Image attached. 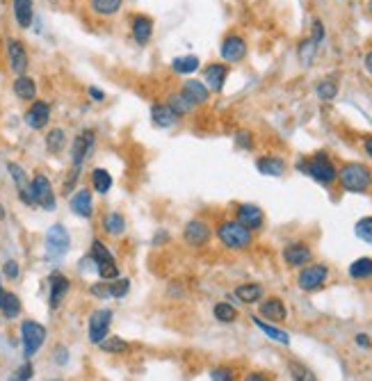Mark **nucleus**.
Returning a JSON list of instances; mask_svg holds the SVG:
<instances>
[{
  "mask_svg": "<svg viewBox=\"0 0 372 381\" xmlns=\"http://www.w3.org/2000/svg\"><path fill=\"white\" fill-rule=\"evenodd\" d=\"M69 210L76 215L78 219H94L96 215V203H94V192L92 187H78L76 192L69 196Z\"/></svg>",
  "mask_w": 372,
  "mask_h": 381,
  "instance_id": "nucleus-17",
  "label": "nucleus"
},
{
  "mask_svg": "<svg viewBox=\"0 0 372 381\" xmlns=\"http://www.w3.org/2000/svg\"><path fill=\"white\" fill-rule=\"evenodd\" d=\"M7 219V208H5V203L0 201V221H5Z\"/></svg>",
  "mask_w": 372,
  "mask_h": 381,
  "instance_id": "nucleus-60",
  "label": "nucleus"
},
{
  "mask_svg": "<svg viewBox=\"0 0 372 381\" xmlns=\"http://www.w3.org/2000/svg\"><path fill=\"white\" fill-rule=\"evenodd\" d=\"M123 7V0H89V12L98 19H112Z\"/></svg>",
  "mask_w": 372,
  "mask_h": 381,
  "instance_id": "nucleus-33",
  "label": "nucleus"
},
{
  "mask_svg": "<svg viewBox=\"0 0 372 381\" xmlns=\"http://www.w3.org/2000/svg\"><path fill=\"white\" fill-rule=\"evenodd\" d=\"M112 318H114V313L110 309H96V311L89 313V320H87V338H89V343L98 345L105 336H110Z\"/></svg>",
  "mask_w": 372,
  "mask_h": 381,
  "instance_id": "nucleus-14",
  "label": "nucleus"
},
{
  "mask_svg": "<svg viewBox=\"0 0 372 381\" xmlns=\"http://www.w3.org/2000/svg\"><path fill=\"white\" fill-rule=\"evenodd\" d=\"M69 361H71V352H69V347L67 345H55L53 347V363L57 368H64V366H69Z\"/></svg>",
  "mask_w": 372,
  "mask_h": 381,
  "instance_id": "nucleus-48",
  "label": "nucleus"
},
{
  "mask_svg": "<svg viewBox=\"0 0 372 381\" xmlns=\"http://www.w3.org/2000/svg\"><path fill=\"white\" fill-rule=\"evenodd\" d=\"M12 94L19 98L21 103H32L39 98V85L37 80L28 76V73H23V76H14V82H12Z\"/></svg>",
  "mask_w": 372,
  "mask_h": 381,
  "instance_id": "nucleus-21",
  "label": "nucleus"
},
{
  "mask_svg": "<svg viewBox=\"0 0 372 381\" xmlns=\"http://www.w3.org/2000/svg\"><path fill=\"white\" fill-rule=\"evenodd\" d=\"M30 187H32V199H35V208L44 210V212H55L57 210V192L53 187V180L48 178L44 171L32 173Z\"/></svg>",
  "mask_w": 372,
  "mask_h": 381,
  "instance_id": "nucleus-7",
  "label": "nucleus"
},
{
  "mask_svg": "<svg viewBox=\"0 0 372 381\" xmlns=\"http://www.w3.org/2000/svg\"><path fill=\"white\" fill-rule=\"evenodd\" d=\"M297 171L304 173V176L313 178L316 183H320L322 187H332L338 183V167L334 164V160L329 158V153H313L306 155V158L297 160Z\"/></svg>",
  "mask_w": 372,
  "mask_h": 381,
  "instance_id": "nucleus-1",
  "label": "nucleus"
},
{
  "mask_svg": "<svg viewBox=\"0 0 372 381\" xmlns=\"http://www.w3.org/2000/svg\"><path fill=\"white\" fill-rule=\"evenodd\" d=\"M233 142H235V146L240 148V151H254V146H256V139H254L251 130H238Z\"/></svg>",
  "mask_w": 372,
  "mask_h": 381,
  "instance_id": "nucleus-46",
  "label": "nucleus"
},
{
  "mask_svg": "<svg viewBox=\"0 0 372 381\" xmlns=\"http://www.w3.org/2000/svg\"><path fill=\"white\" fill-rule=\"evenodd\" d=\"M44 146L48 155H62L69 146V135L62 126H53L46 130L44 135Z\"/></svg>",
  "mask_w": 372,
  "mask_h": 381,
  "instance_id": "nucleus-26",
  "label": "nucleus"
},
{
  "mask_svg": "<svg viewBox=\"0 0 372 381\" xmlns=\"http://www.w3.org/2000/svg\"><path fill=\"white\" fill-rule=\"evenodd\" d=\"M363 151H366V155L372 160V135L363 137Z\"/></svg>",
  "mask_w": 372,
  "mask_h": 381,
  "instance_id": "nucleus-56",
  "label": "nucleus"
},
{
  "mask_svg": "<svg viewBox=\"0 0 372 381\" xmlns=\"http://www.w3.org/2000/svg\"><path fill=\"white\" fill-rule=\"evenodd\" d=\"M288 372H290L293 381H318V377L313 375V370L309 366H304L302 361H295V359L288 361Z\"/></svg>",
  "mask_w": 372,
  "mask_h": 381,
  "instance_id": "nucleus-41",
  "label": "nucleus"
},
{
  "mask_svg": "<svg viewBox=\"0 0 372 381\" xmlns=\"http://www.w3.org/2000/svg\"><path fill=\"white\" fill-rule=\"evenodd\" d=\"M71 293V279L64 272L55 270L48 274V309L57 311L60 306L67 302V297Z\"/></svg>",
  "mask_w": 372,
  "mask_h": 381,
  "instance_id": "nucleus-15",
  "label": "nucleus"
},
{
  "mask_svg": "<svg viewBox=\"0 0 372 381\" xmlns=\"http://www.w3.org/2000/svg\"><path fill=\"white\" fill-rule=\"evenodd\" d=\"M87 94H89V98H92L94 103H103L105 101V92L103 89H98V87H87Z\"/></svg>",
  "mask_w": 372,
  "mask_h": 381,
  "instance_id": "nucleus-54",
  "label": "nucleus"
},
{
  "mask_svg": "<svg viewBox=\"0 0 372 381\" xmlns=\"http://www.w3.org/2000/svg\"><path fill=\"white\" fill-rule=\"evenodd\" d=\"M338 185L347 194H366L372 189V167L366 162H345L338 167Z\"/></svg>",
  "mask_w": 372,
  "mask_h": 381,
  "instance_id": "nucleus-2",
  "label": "nucleus"
},
{
  "mask_svg": "<svg viewBox=\"0 0 372 381\" xmlns=\"http://www.w3.org/2000/svg\"><path fill=\"white\" fill-rule=\"evenodd\" d=\"M242 381H274V377H272L270 372H265V370H249L242 377Z\"/></svg>",
  "mask_w": 372,
  "mask_h": 381,
  "instance_id": "nucleus-51",
  "label": "nucleus"
},
{
  "mask_svg": "<svg viewBox=\"0 0 372 381\" xmlns=\"http://www.w3.org/2000/svg\"><path fill=\"white\" fill-rule=\"evenodd\" d=\"M256 169H258V173H263V176L281 178L288 169V162L281 158V155L268 153V155H261V158L256 160Z\"/></svg>",
  "mask_w": 372,
  "mask_h": 381,
  "instance_id": "nucleus-25",
  "label": "nucleus"
},
{
  "mask_svg": "<svg viewBox=\"0 0 372 381\" xmlns=\"http://www.w3.org/2000/svg\"><path fill=\"white\" fill-rule=\"evenodd\" d=\"M327 281H329V265L325 263H309L297 274V286L304 293H318V290L327 286Z\"/></svg>",
  "mask_w": 372,
  "mask_h": 381,
  "instance_id": "nucleus-10",
  "label": "nucleus"
},
{
  "mask_svg": "<svg viewBox=\"0 0 372 381\" xmlns=\"http://www.w3.org/2000/svg\"><path fill=\"white\" fill-rule=\"evenodd\" d=\"M89 295L96 297V300H110V290H107V281H96V283L89 286Z\"/></svg>",
  "mask_w": 372,
  "mask_h": 381,
  "instance_id": "nucleus-50",
  "label": "nucleus"
},
{
  "mask_svg": "<svg viewBox=\"0 0 372 381\" xmlns=\"http://www.w3.org/2000/svg\"><path fill=\"white\" fill-rule=\"evenodd\" d=\"M325 35H327L325 23H322L320 19H313V32H311V39H316L318 44H322V41H325Z\"/></svg>",
  "mask_w": 372,
  "mask_h": 381,
  "instance_id": "nucleus-52",
  "label": "nucleus"
},
{
  "mask_svg": "<svg viewBox=\"0 0 372 381\" xmlns=\"http://www.w3.org/2000/svg\"><path fill=\"white\" fill-rule=\"evenodd\" d=\"M247 53H249V46H247V39L242 35H235V32H231V35L224 37V41H222L219 46V55L222 60H224L226 64H238L242 62Z\"/></svg>",
  "mask_w": 372,
  "mask_h": 381,
  "instance_id": "nucleus-18",
  "label": "nucleus"
},
{
  "mask_svg": "<svg viewBox=\"0 0 372 381\" xmlns=\"http://www.w3.org/2000/svg\"><path fill=\"white\" fill-rule=\"evenodd\" d=\"M350 277L354 281H370L372 279V258L370 256H361L352 265H350Z\"/></svg>",
  "mask_w": 372,
  "mask_h": 381,
  "instance_id": "nucleus-37",
  "label": "nucleus"
},
{
  "mask_svg": "<svg viewBox=\"0 0 372 381\" xmlns=\"http://www.w3.org/2000/svg\"><path fill=\"white\" fill-rule=\"evenodd\" d=\"M80 178H82V169H78V167H69V171H67V176H64V180H62V196H71L76 189L80 187Z\"/></svg>",
  "mask_w": 372,
  "mask_h": 381,
  "instance_id": "nucleus-43",
  "label": "nucleus"
},
{
  "mask_svg": "<svg viewBox=\"0 0 372 381\" xmlns=\"http://www.w3.org/2000/svg\"><path fill=\"white\" fill-rule=\"evenodd\" d=\"M318 41L316 39H311V37H306L300 41V46H297V57H300V64L302 66H311L313 60H316V55H318Z\"/></svg>",
  "mask_w": 372,
  "mask_h": 381,
  "instance_id": "nucleus-38",
  "label": "nucleus"
},
{
  "mask_svg": "<svg viewBox=\"0 0 372 381\" xmlns=\"http://www.w3.org/2000/svg\"><path fill=\"white\" fill-rule=\"evenodd\" d=\"M199 66H201V60L196 55H180L171 60V69L180 73V76H192V73L199 71Z\"/></svg>",
  "mask_w": 372,
  "mask_h": 381,
  "instance_id": "nucleus-35",
  "label": "nucleus"
},
{
  "mask_svg": "<svg viewBox=\"0 0 372 381\" xmlns=\"http://www.w3.org/2000/svg\"><path fill=\"white\" fill-rule=\"evenodd\" d=\"M151 119H153V126L171 128V126H176L180 117L171 110L167 103H153L151 105Z\"/></svg>",
  "mask_w": 372,
  "mask_h": 381,
  "instance_id": "nucleus-31",
  "label": "nucleus"
},
{
  "mask_svg": "<svg viewBox=\"0 0 372 381\" xmlns=\"http://www.w3.org/2000/svg\"><path fill=\"white\" fill-rule=\"evenodd\" d=\"M5 169L10 173L14 189H16V199L19 203H23L26 208H35V199H32V187H30V173L28 169L23 167L21 162H14V160H7L5 162Z\"/></svg>",
  "mask_w": 372,
  "mask_h": 381,
  "instance_id": "nucleus-9",
  "label": "nucleus"
},
{
  "mask_svg": "<svg viewBox=\"0 0 372 381\" xmlns=\"http://www.w3.org/2000/svg\"><path fill=\"white\" fill-rule=\"evenodd\" d=\"M0 274H3L7 281H19L21 279V263L14 258H7L0 267Z\"/></svg>",
  "mask_w": 372,
  "mask_h": 381,
  "instance_id": "nucleus-47",
  "label": "nucleus"
},
{
  "mask_svg": "<svg viewBox=\"0 0 372 381\" xmlns=\"http://www.w3.org/2000/svg\"><path fill=\"white\" fill-rule=\"evenodd\" d=\"M219 244L228 251H247L254 244V233L238 219H222L215 226Z\"/></svg>",
  "mask_w": 372,
  "mask_h": 381,
  "instance_id": "nucleus-3",
  "label": "nucleus"
},
{
  "mask_svg": "<svg viewBox=\"0 0 372 381\" xmlns=\"http://www.w3.org/2000/svg\"><path fill=\"white\" fill-rule=\"evenodd\" d=\"M19 336H21V350H23V359L32 361L37 356V352L46 345L48 338V329L37 320H23L19 327Z\"/></svg>",
  "mask_w": 372,
  "mask_h": 381,
  "instance_id": "nucleus-5",
  "label": "nucleus"
},
{
  "mask_svg": "<svg viewBox=\"0 0 372 381\" xmlns=\"http://www.w3.org/2000/svg\"><path fill=\"white\" fill-rule=\"evenodd\" d=\"M363 69L368 71V76H372V48L366 53V57H363Z\"/></svg>",
  "mask_w": 372,
  "mask_h": 381,
  "instance_id": "nucleus-57",
  "label": "nucleus"
},
{
  "mask_svg": "<svg viewBox=\"0 0 372 381\" xmlns=\"http://www.w3.org/2000/svg\"><path fill=\"white\" fill-rule=\"evenodd\" d=\"M212 316L217 322H222V325H231V322L238 320V309L228 302H217L212 306Z\"/></svg>",
  "mask_w": 372,
  "mask_h": 381,
  "instance_id": "nucleus-40",
  "label": "nucleus"
},
{
  "mask_svg": "<svg viewBox=\"0 0 372 381\" xmlns=\"http://www.w3.org/2000/svg\"><path fill=\"white\" fill-rule=\"evenodd\" d=\"M44 247H46V258L48 261H62L64 256L71 251V233L62 221H55L48 226L44 235Z\"/></svg>",
  "mask_w": 372,
  "mask_h": 381,
  "instance_id": "nucleus-6",
  "label": "nucleus"
},
{
  "mask_svg": "<svg viewBox=\"0 0 372 381\" xmlns=\"http://www.w3.org/2000/svg\"><path fill=\"white\" fill-rule=\"evenodd\" d=\"M89 258H92L94 272H96L101 281H112V279L121 277L117 258H114V254L110 251V247H107L101 238H94L92 244H89Z\"/></svg>",
  "mask_w": 372,
  "mask_h": 381,
  "instance_id": "nucleus-4",
  "label": "nucleus"
},
{
  "mask_svg": "<svg viewBox=\"0 0 372 381\" xmlns=\"http://www.w3.org/2000/svg\"><path fill=\"white\" fill-rule=\"evenodd\" d=\"M167 105L171 107V110H173V112H176V114H178V117H187V114H189V112H194V110H196V107H194L192 103H189V101H187V98H185L183 94H180V92H176V94H171V96L167 98Z\"/></svg>",
  "mask_w": 372,
  "mask_h": 381,
  "instance_id": "nucleus-42",
  "label": "nucleus"
},
{
  "mask_svg": "<svg viewBox=\"0 0 372 381\" xmlns=\"http://www.w3.org/2000/svg\"><path fill=\"white\" fill-rule=\"evenodd\" d=\"M53 119V105L46 101V98H37L28 105V110L23 112V123L30 130H46L48 123Z\"/></svg>",
  "mask_w": 372,
  "mask_h": 381,
  "instance_id": "nucleus-13",
  "label": "nucleus"
},
{
  "mask_svg": "<svg viewBox=\"0 0 372 381\" xmlns=\"http://www.w3.org/2000/svg\"><path fill=\"white\" fill-rule=\"evenodd\" d=\"M354 343H357L361 350H370L372 347V341H370V336L368 334H357V338H354Z\"/></svg>",
  "mask_w": 372,
  "mask_h": 381,
  "instance_id": "nucleus-55",
  "label": "nucleus"
},
{
  "mask_svg": "<svg viewBox=\"0 0 372 381\" xmlns=\"http://www.w3.org/2000/svg\"><path fill=\"white\" fill-rule=\"evenodd\" d=\"M354 233H357V238L363 240V242L372 244V215H368V217H361L357 221V226H354Z\"/></svg>",
  "mask_w": 372,
  "mask_h": 381,
  "instance_id": "nucleus-45",
  "label": "nucleus"
},
{
  "mask_svg": "<svg viewBox=\"0 0 372 381\" xmlns=\"http://www.w3.org/2000/svg\"><path fill=\"white\" fill-rule=\"evenodd\" d=\"M228 78V64L224 62H212L203 69V82L212 94H219L226 85Z\"/></svg>",
  "mask_w": 372,
  "mask_h": 381,
  "instance_id": "nucleus-22",
  "label": "nucleus"
},
{
  "mask_svg": "<svg viewBox=\"0 0 372 381\" xmlns=\"http://www.w3.org/2000/svg\"><path fill=\"white\" fill-rule=\"evenodd\" d=\"M368 14H370V19H372V0H368Z\"/></svg>",
  "mask_w": 372,
  "mask_h": 381,
  "instance_id": "nucleus-61",
  "label": "nucleus"
},
{
  "mask_svg": "<svg viewBox=\"0 0 372 381\" xmlns=\"http://www.w3.org/2000/svg\"><path fill=\"white\" fill-rule=\"evenodd\" d=\"M316 94L322 103H332L338 96V80L336 78H322L316 87Z\"/></svg>",
  "mask_w": 372,
  "mask_h": 381,
  "instance_id": "nucleus-39",
  "label": "nucleus"
},
{
  "mask_svg": "<svg viewBox=\"0 0 372 381\" xmlns=\"http://www.w3.org/2000/svg\"><path fill=\"white\" fill-rule=\"evenodd\" d=\"M180 94H183L194 107H199V105H206V103H208L210 89L206 87V82H203V80L189 78V80L183 82V87H180Z\"/></svg>",
  "mask_w": 372,
  "mask_h": 381,
  "instance_id": "nucleus-23",
  "label": "nucleus"
},
{
  "mask_svg": "<svg viewBox=\"0 0 372 381\" xmlns=\"http://www.w3.org/2000/svg\"><path fill=\"white\" fill-rule=\"evenodd\" d=\"M164 240H167V233L162 231L160 235H155V238H153V244H160V242H164Z\"/></svg>",
  "mask_w": 372,
  "mask_h": 381,
  "instance_id": "nucleus-59",
  "label": "nucleus"
},
{
  "mask_svg": "<svg viewBox=\"0 0 372 381\" xmlns=\"http://www.w3.org/2000/svg\"><path fill=\"white\" fill-rule=\"evenodd\" d=\"M48 381H62V379H48Z\"/></svg>",
  "mask_w": 372,
  "mask_h": 381,
  "instance_id": "nucleus-63",
  "label": "nucleus"
},
{
  "mask_svg": "<svg viewBox=\"0 0 372 381\" xmlns=\"http://www.w3.org/2000/svg\"><path fill=\"white\" fill-rule=\"evenodd\" d=\"M16 372H19V375L23 377V379H32L35 377V366H32V361H23L19 368H16Z\"/></svg>",
  "mask_w": 372,
  "mask_h": 381,
  "instance_id": "nucleus-53",
  "label": "nucleus"
},
{
  "mask_svg": "<svg viewBox=\"0 0 372 381\" xmlns=\"http://www.w3.org/2000/svg\"><path fill=\"white\" fill-rule=\"evenodd\" d=\"M212 240V226L201 217H192L183 226V242L192 249H203Z\"/></svg>",
  "mask_w": 372,
  "mask_h": 381,
  "instance_id": "nucleus-12",
  "label": "nucleus"
},
{
  "mask_svg": "<svg viewBox=\"0 0 372 381\" xmlns=\"http://www.w3.org/2000/svg\"><path fill=\"white\" fill-rule=\"evenodd\" d=\"M251 322L263 331V334H265V336L270 338V341H274V343H279V345H286V347L290 345V336H288V331L279 329L277 325H272V322H265V320L258 318V316H254Z\"/></svg>",
  "mask_w": 372,
  "mask_h": 381,
  "instance_id": "nucleus-34",
  "label": "nucleus"
},
{
  "mask_svg": "<svg viewBox=\"0 0 372 381\" xmlns=\"http://www.w3.org/2000/svg\"><path fill=\"white\" fill-rule=\"evenodd\" d=\"M21 311H23L21 297L12 293V290H3V295H0V316L5 320H16L21 316Z\"/></svg>",
  "mask_w": 372,
  "mask_h": 381,
  "instance_id": "nucleus-30",
  "label": "nucleus"
},
{
  "mask_svg": "<svg viewBox=\"0 0 372 381\" xmlns=\"http://www.w3.org/2000/svg\"><path fill=\"white\" fill-rule=\"evenodd\" d=\"M210 381H235V370L231 366H217L210 370Z\"/></svg>",
  "mask_w": 372,
  "mask_h": 381,
  "instance_id": "nucleus-49",
  "label": "nucleus"
},
{
  "mask_svg": "<svg viewBox=\"0 0 372 381\" xmlns=\"http://www.w3.org/2000/svg\"><path fill=\"white\" fill-rule=\"evenodd\" d=\"M281 258L290 270H302L309 263H313V249L309 242L304 240H295V242H288L281 251Z\"/></svg>",
  "mask_w": 372,
  "mask_h": 381,
  "instance_id": "nucleus-16",
  "label": "nucleus"
},
{
  "mask_svg": "<svg viewBox=\"0 0 372 381\" xmlns=\"http://www.w3.org/2000/svg\"><path fill=\"white\" fill-rule=\"evenodd\" d=\"M101 228H103V233H105V235H110V238H121L123 233H126L128 221H126V217H123L121 212L110 210V212H105V215H103Z\"/></svg>",
  "mask_w": 372,
  "mask_h": 381,
  "instance_id": "nucleus-29",
  "label": "nucleus"
},
{
  "mask_svg": "<svg viewBox=\"0 0 372 381\" xmlns=\"http://www.w3.org/2000/svg\"><path fill=\"white\" fill-rule=\"evenodd\" d=\"M3 290H5V286H3V274H0V295H3Z\"/></svg>",
  "mask_w": 372,
  "mask_h": 381,
  "instance_id": "nucleus-62",
  "label": "nucleus"
},
{
  "mask_svg": "<svg viewBox=\"0 0 372 381\" xmlns=\"http://www.w3.org/2000/svg\"><path fill=\"white\" fill-rule=\"evenodd\" d=\"M258 318L272 322V325H281L288 320V309L286 302L281 297H263L258 302Z\"/></svg>",
  "mask_w": 372,
  "mask_h": 381,
  "instance_id": "nucleus-20",
  "label": "nucleus"
},
{
  "mask_svg": "<svg viewBox=\"0 0 372 381\" xmlns=\"http://www.w3.org/2000/svg\"><path fill=\"white\" fill-rule=\"evenodd\" d=\"M12 16L21 30H30L35 23V0H12Z\"/></svg>",
  "mask_w": 372,
  "mask_h": 381,
  "instance_id": "nucleus-24",
  "label": "nucleus"
},
{
  "mask_svg": "<svg viewBox=\"0 0 372 381\" xmlns=\"http://www.w3.org/2000/svg\"><path fill=\"white\" fill-rule=\"evenodd\" d=\"M7 381H28V379H23V377L19 375V372H16V370H14V372H12V375H10V377H7Z\"/></svg>",
  "mask_w": 372,
  "mask_h": 381,
  "instance_id": "nucleus-58",
  "label": "nucleus"
},
{
  "mask_svg": "<svg viewBox=\"0 0 372 381\" xmlns=\"http://www.w3.org/2000/svg\"><path fill=\"white\" fill-rule=\"evenodd\" d=\"M98 350H101L103 354H110V356H121L126 354L130 350V345L123 341L121 336H105L101 343L96 345Z\"/></svg>",
  "mask_w": 372,
  "mask_h": 381,
  "instance_id": "nucleus-36",
  "label": "nucleus"
},
{
  "mask_svg": "<svg viewBox=\"0 0 372 381\" xmlns=\"http://www.w3.org/2000/svg\"><path fill=\"white\" fill-rule=\"evenodd\" d=\"M5 53H7V69H10L14 76H23V73H28V69H30V53H28V46L23 44L21 39L7 37Z\"/></svg>",
  "mask_w": 372,
  "mask_h": 381,
  "instance_id": "nucleus-11",
  "label": "nucleus"
},
{
  "mask_svg": "<svg viewBox=\"0 0 372 381\" xmlns=\"http://www.w3.org/2000/svg\"><path fill=\"white\" fill-rule=\"evenodd\" d=\"M107 290H110L112 300H123L130 293V279L128 277H117L112 281H107Z\"/></svg>",
  "mask_w": 372,
  "mask_h": 381,
  "instance_id": "nucleus-44",
  "label": "nucleus"
},
{
  "mask_svg": "<svg viewBox=\"0 0 372 381\" xmlns=\"http://www.w3.org/2000/svg\"><path fill=\"white\" fill-rule=\"evenodd\" d=\"M112 185H114V178L105 167H94L92 173H89V187H92L94 194H98V196L110 194Z\"/></svg>",
  "mask_w": 372,
  "mask_h": 381,
  "instance_id": "nucleus-28",
  "label": "nucleus"
},
{
  "mask_svg": "<svg viewBox=\"0 0 372 381\" xmlns=\"http://www.w3.org/2000/svg\"><path fill=\"white\" fill-rule=\"evenodd\" d=\"M233 295H235L238 302L251 306V304H258L263 297H265V288H263L261 283H254V281H251V283H240V286H235Z\"/></svg>",
  "mask_w": 372,
  "mask_h": 381,
  "instance_id": "nucleus-32",
  "label": "nucleus"
},
{
  "mask_svg": "<svg viewBox=\"0 0 372 381\" xmlns=\"http://www.w3.org/2000/svg\"><path fill=\"white\" fill-rule=\"evenodd\" d=\"M96 151V130L94 128H82L69 144V162L71 167L85 169V162L92 158Z\"/></svg>",
  "mask_w": 372,
  "mask_h": 381,
  "instance_id": "nucleus-8",
  "label": "nucleus"
},
{
  "mask_svg": "<svg viewBox=\"0 0 372 381\" xmlns=\"http://www.w3.org/2000/svg\"><path fill=\"white\" fill-rule=\"evenodd\" d=\"M233 219H238L242 226L249 228L251 233H258V231H263V226H265V212L256 203H238Z\"/></svg>",
  "mask_w": 372,
  "mask_h": 381,
  "instance_id": "nucleus-19",
  "label": "nucleus"
},
{
  "mask_svg": "<svg viewBox=\"0 0 372 381\" xmlns=\"http://www.w3.org/2000/svg\"><path fill=\"white\" fill-rule=\"evenodd\" d=\"M130 32H133L137 46H146L153 37V19L146 14H135L133 21H130Z\"/></svg>",
  "mask_w": 372,
  "mask_h": 381,
  "instance_id": "nucleus-27",
  "label": "nucleus"
}]
</instances>
